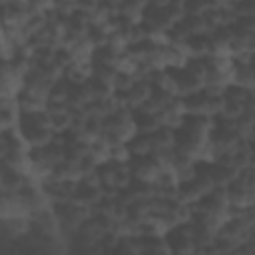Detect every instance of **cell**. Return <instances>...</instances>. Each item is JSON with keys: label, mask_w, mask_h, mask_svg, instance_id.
<instances>
[{"label": "cell", "mask_w": 255, "mask_h": 255, "mask_svg": "<svg viewBox=\"0 0 255 255\" xmlns=\"http://www.w3.org/2000/svg\"><path fill=\"white\" fill-rule=\"evenodd\" d=\"M22 110L16 98H0V124L2 129H16Z\"/></svg>", "instance_id": "7a4b0ae2"}, {"label": "cell", "mask_w": 255, "mask_h": 255, "mask_svg": "<svg viewBox=\"0 0 255 255\" xmlns=\"http://www.w3.org/2000/svg\"><path fill=\"white\" fill-rule=\"evenodd\" d=\"M16 129L20 131V135L26 139L30 147H44L56 137V129L46 110L44 112H22Z\"/></svg>", "instance_id": "6da1fadb"}, {"label": "cell", "mask_w": 255, "mask_h": 255, "mask_svg": "<svg viewBox=\"0 0 255 255\" xmlns=\"http://www.w3.org/2000/svg\"><path fill=\"white\" fill-rule=\"evenodd\" d=\"M221 2H223V4H231L233 0H221Z\"/></svg>", "instance_id": "3957f363"}]
</instances>
